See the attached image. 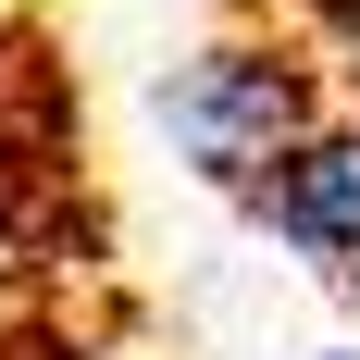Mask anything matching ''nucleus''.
<instances>
[{
  "mask_svg": "<svg viewBox=\"0 0 360 360\" xmlns=\"http://www.w3.org/2000/svg\"><path fill=\"white\" fill-rule=\"evenodd\" d=\"M298 37H311L335 75H360V0H298Z\"/></svg>",
  "mask_w": 360,
  "mask_h": 360,
  "instance_id": "nucleus-3",
  "label": "nucleus"
},
{
  "mask_svg": "<svg viewBox=\"0 0 360 360\" xmlns=\"http://www.w3.org/2000/svg\"><path fill=\"white\" fill-rule=\"evenodd\" d=\"M323 360H360V335H348V348H323Z\"/></svg>",
  "mask_w": 360,
  "mask_h": 360,
  "instance_id": "nucleus-5",
  "label": "nucleus"
},
{
  "mask_svg": "<svg viewBox=\"0 0 360 360\" xmlns=\"http://www.w3.org/2000/svg\"><path fill=\"white\" fill-rule=\"evenodd\" d=\"M298 261H323L335 286H360V112H323V137L249 199Z\"/></svg>",
  "mask_w": 360,
  "mask_h": 360,
  "instance_id": "nucleus-2",
  "label": "nucleus"
},
{
  "mask_svg": "<svg viewBox=\"0 0 360 360\" xmlns=\"http://www.w3.org/2000/svg\"><path fill=\"white\" fill-rule=\"evenodd\" d=\"M323 112H335L323 100V50L311 37H274V25H224V37H199L162 75V137L224 199H261L298 149L323 137Z\"/></svg>",
  "mask_w": 360,
  "mask_h": 360,
  "instance_id": "nucleus-1",
  "label": "nucleus"
},
{
  "mask_svg": "<svg viewBox=\"0 0 360 360\" xmlns=\"http://www.w3.org/2000/svg\"><path fill=\"white\" fill-rule=\"evenodd\" d=\"M348 311H360V286H348Z\"/></svg>",
  "mask_w": 360,
  "mask_h": 360,
  "instance_id": "nucleus-6",
  "label": "nucleus"
},
{
  "mask_svg": "<svg viewBox=\"0 0 360 360\" xmlns=\"http://www.w3.org/2000/svg\"><path fill=\"white\" fill-rule=\"evenodd\" d=\"M0 261H13V186H0Z\"/></svg>",
  "mask_w": 360,
  "mask_h": 360,
  "instance_id": "nucleus-4",
  "label": "nucleus"
}]
</instances>
